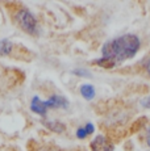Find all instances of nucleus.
Instances as JSON below:
<instances>
[{
  "mask_svg": "<svg viewBox=\"0 0 150 151\" xmlns=\"http://www.w3.org/2000/svg\"><path fill=\"white\" fill-rule=\"evenodd\" d=\"M140 50V38L134 34H124L108 41L102 49V58L96 60L100 67L112 68L126 59L133 58Z\"/></svg>",
  "mask_w": 150,
  "mask_h": 151,
  "instance_id": "nucleus-1",
  "label": "nucleus"
},
{
  "mask_svg": "<svg viewBox=\"0 0 150 151\" xmlns=\"http://www.w3.org/2000/svg\"><path fill=\"white\" fill-rule=\"evenodd\" d=\"M69 101L65 97L59 96V95H54L49 99L48 101H41L38 96H34L32 100L30 109L32 112L37 113V114L45 116L49 109H58V108H66Z\"/></svg>",
  "mask_w": 150,
  "mask_h": 151,
  "instance_id": "nucleus-2",
  "label": "nucleus"
},
{
  "mask_svg": "<svg viewBox=\"0 0 150 151\" xmlns=\"http://www.w3.org/2000/svg\"><path fill=\"white\" fill-rule=\"evenodd\" d=\"M16 21L27 33L37 34L38 33V24H37L36 17L32 14L28 9H20L16 14Z\"/></svg>",
  "mask_w": 150,
  "mask_h": 151,
  "instance_id": "nucleus-3",
  "label": "nucleus"
},
{
  "mask_svg": "<svg viewBox=\"0 0 150 151\" xmlns=\"http://www.w3.org/2000/svg\"><path fill=\"white\" fill-rule=\"evenodd\" d=\"M91 151H115L113 143L104 135H97L91 142Z\"/></svg>",
  "mask_w": 150,
  "mask_h": 151,
  "instance_id": "nucleus-4",
  "label": "nucleus"
},
{
  "mask_svg": "<svg viewBox=\"0 0 150 151\" xmlns=\"http://www.w3.org/2000/svg\"><path fill=\"white\" fill-rule=\"evenodd\" d=\"M80 93L86 100H92L95 97V88L91 84H83L80 87Z\"/></svg>",
  "mask_w": 150,
  "mask_h": 151,
  "instance_id": "nucleus-5",
  "label": "nucleus"
},
{
  "mask_svg": "<svg viewBox=\"0 0 150 151\" xmlns=\"http://www.w3.org/2000/svg\"><path fill=\"white\" fill-rule=\"evenodd\" d=\"M92 133H94V125H92V124H87V125H84V126L79 127V129L76 130V137L80 138V139H83V138L87 137V135L92 134Z\"/></svg>",
  "mask_w": 150,
  "mask_h": 151,
  "instance_id": "nucleus-6",
  "label": "nucleus"
},
{
  "mask_svg": "<svg viewBox=\"0 0 150 151\" xmlns=\"http://www.w3.org/2000/svg\"><path fill=\"white\" fill-rule=\"evenodd\" d=\"M12 51V43L8 40H1L0 41V55H8Z\"/></svg>",
  "mask_w": 150,
  "mask_h": 151,
  "instance_id": "nucleus-7",
  "label": "nucleus"
},
{
  "mask_svg": "<svg viewBox=\"0 0 150 151\" xmlns=\"http://www.w3.org/2000/svg\"><path fill=\"white\" fill-rule=\"evenodd\" d=\"M45 125H46V126H48L50 130H54V132H57V133L63 132L62 129L57 127V126H62V124H59V122H45Z\"/></svg>",
  "mask_w": 150,
  "mask_h": 151,
  "instance_id": "nucleus-8",
  "label": "nucleus"
},
{
  "mask_svg": "<svg viewBox=\"0 0 150 151\" xmlns=\"http://www.w3.org/2000/svg\"><path fill=\"white\" fill-rule=\"evenodd\" d=\"M141 104H142L144 108H148V109H150V96H148V97L144 99V100L141 101Z\"/></svg>",
  "mask_w": 150,
  "mask_h": 151,
  "instance_id": "nucleus-9",
  "label": "nucleus"
},
{
  "mask_svg": "<svg viewBox=\"0 0 150 151\" xmlns=\"http://www.w3.org/2000/svg\"><path fill=\"white\" fill-rule=\"evenodd\" d=\"M145 68H146V71H148V74L150 75V57L146 59V62H145Z\"/></svg>",
  "mask_w": 150,
  "mask_h": 151,
  "instance_id": "nucleus-10",
  "label": "nucleus"
},
{
  "mask_svg": "<svg viewBox=\"0 0 150 151\" xmlns=\"http://www.w3.org/2000/svg\"><path fill=\"white\" fill-rule=\"evenodd\" d=\"M148 145L150 147V127H149V132H148Z\"/></svg>",
  "mask_w": 150,
  "mask_h": 151,
  "instance_id": "nucleus-11",
  "label": "nucleus"
},
{
  "mask_svg": "<svg viewBox=\"0 0 150 151\" xmlns=\"http://www.w3.org/2000/svg\"><path fill=\"white\" fill-rule=\"evenodd\" d=\"M42 151H50V150H42Z\"/></svg>",
  "mask_w": 150,
  "mask_h": 151,
  "instance_id": "nucleus-12",
  "label": "nucleus"
}]
</instances>
